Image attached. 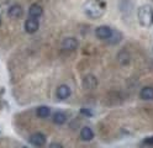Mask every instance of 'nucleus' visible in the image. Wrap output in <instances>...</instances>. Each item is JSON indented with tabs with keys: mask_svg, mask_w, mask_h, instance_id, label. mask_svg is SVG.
Segmentation results:
<instances>
[{
	"mask_svg": "<svg viewBox=\"0 0 153 148\" xmlns=\"http://www.w3.org/2000/svg\"><path fill=\"white\" fill-rule=\"evenodd\" d=\"M106 11V3L104 0H87L83 5V13L89 19L97 20L104 16Z\"/></svg>",
	"mask_w": 153,
	"mask_h": 148,
	"instance_id": "1",
	"label": "nucleus"
},
{
	"mask_svg": "<svg viewBox=\"0 0 153 148\" xmlns=\"http://www.w3.org/2000/svg\"><path fill=\"white\" fill-rule=\"evenodd\" d=\"M137 20L142 27H151L153 25V7L149 4H145L137 10Z\"/></svg>",
	"mask_w": 153,
	"mask_h": 148,
	"instance_id": "2",
	"label": "nucleus"
},
{
	"mask_svg": "<svg viewBox=\"0 0 153 148\" xmlns=\"http://www.w3.org/2000/svg\"><path fill=\"white\" fill-rule=\"evenodd\" d=\"M79 47V42L75 37H64L61 42V48L65 52H74Z\"/></svg>",
	"mask_w": 153,
	"mask_h": 148,
	"instance_id": "3",
	"label": "nucleus"
},
{
	"mask_svg": "<svg viewBox=\"0 0 153 148\" xmlns=\"http://www.w3.org/2000/svg\"><path fill=\"white\" fill-rule=\"evenodd\" d=\"M112 31L114 30L110 26L101 25V26L95 28V36H97L99 39H102V41H108L112 35Z\"/></svg>",
	"mask_w": 153,
	"mask_h": 148,
	"instance_id": "4",
	"label": "nucleus"
},
{
	"mask_svg": "<svg viewBox=\"0 0 153 148\" xmlns=\"http://www.w3.org/2000/svg\"><path fill=\"white\" fill-rule=\"evenodd\" d=\"M98 79L94 74H87L82 80V85L85 90H94L98 88Z\"/></svg>",
	"mask_w": 153,
	"mask_h": 148,
	"instance_id": "5",
	"label": "nucleus"
},
{
	"mask_svg": "<svg viewBox=\"0 0 153 148\" xmlns=\"http://www.w3.org/2000/svg\"><path fill=\"white\" fill-rule=\"evenodd\" d=\"M25 31L27 33H36L38 31V28H40V22H38V19H35V17H28L26 21H25Z\"/></svg>",
	"mask_w": 153,
	"mask_h": 148,
	"instance_id": "6",
	"label": "nucleus"
},
{
	"mask_svg": "<svg viewBox=\"0 0 153 148\" xmlns=\"http://www.w3.org/2000/svg\"><path fill=\"white\" fill-rule=\"evenodd\" d=\"M71 94H72L71 88L65 84L59 85L56 90V96H57V99H59V100H65V99H68L71 96Z\"/></svg>",
	"mask_w": 153,
	"mask_h": 148,
	"instance_id": "7",
	"label": "nucleus"
},
{
	"mask_svg": "<svg viewBox=\"0 0 153 148\" xmlns=\"http://www.w3.org/2000/svg\"><path fill=\"white\" fill-rule=\"evenodd\" d=\"M28 141H30V143L35 147H42L46 143V136L41 132H36V133L30 136V140Z\"/></svg>",
	"mask_w": 153,
	"mask_h": 148,
	"instance_id": "8",
	"label": "nucleus"
},
{
	"mask_svg": "<svg viewBox=\"0 0 153 148\" xmlns=\"http://www.w3.org/2000/svg\"><path fill=\"white\" fill-rule=\"evenodd\" d=\"M22 14H24L22 6L19 5V4L11 5L7 10V15H9V17H11V19H20L22 16Z\"/></svg>",
	"mask_w": 153,
	"mask_h": 148,
	"instance_id": "9",
	"label": "nucleus"
},
{
	"mask_svg": "<svg viewBox=\"0 0 153 148\" xmlns=\"http://www.w3.org/2000/svg\"><path fill=\"white\" fill-rule=\"evenodd\" d=\"M116 59L121 65H128L131 62V54L128 53V51H126V49H121L116 56Z\"/></svg>",
	"mask_w": 153,
	"mask_h": 148,
	"instance_id": "10",
	"label": "nucleus"
},
{
	"mask_svg": "<svg viewBox=\"0 0 153 148\" xmlns=\"http://www.w3.org/2000/svg\"><path fill=\"white\" fill-rule=\"evenodd\" d=\"M43 14V9L40 4H32L28 7V16L30 17H35V19H40Z\"/></svg>",
	"mask_w": 153,
	"mask_h": 148,
	"instance_id": "11",
	"label": "nucleus"
},
{
	"mask_svg": "<svg viewBox=\"0 0 153 148\" xmlns=\"http://www.w3.org/2000/svg\"><path fill=\"white\" fill-rule=\"evenodd\" d=\"M140 97L145 101L153 100V86H143L140 90Z\"/></svg>",
	"mask_w": 153,
	"mask_h": 148,
	"instance_id": "12",
	"label": "nucleus"
},
{
	"mask_svg": "<svg viewBox=\"0 0 153 148\" xmlns=\"http://www.w3.org/2000/svg\"><path fill=\"white\" fill-rule=\"evenodd\" d=\"M80 138L84 142H89L94 138V131L89 126H84L80 130Z\"/></svg>",
	"mask_w": 153,
	"mask_h": 148,
	"instance_id": "13",
	"label": "nucleus"
},
{
	"mask_svg": "<svg viewBox=\"0 0 153 148\" xmlns=\"http://www.w3.org/2000/svg\"><path fill=\"white\" fill-rule=\"evenodd\" d=\"M53 122L56 125H64L67 122V115L62 111H57L53 114Z\"/></svg>",
	"mask_w": 153,
	"mask_h": 148,
	"instance_id": "14",
	"label": "nucleus"
},
{
	"mask_svg": "<svg viewBox=\"0 0 153 148\" xmlns=\"http://www.w3.org/2000/svg\"><path fill=\"white\" fill-rule=\"evenodd\" d=\"M36 115L40 118H46L51 115V109L48 106H40V107H37Z\"/></svg>",
	"mask_w": 153,
	"mask_h": 148,
	"instance_id": "15",
	"label": "nucleus"
},
{
	"mask_svg": "<svg viewBox=\"0 0 153 148\" xmlns=\"http://www.w3.org/2000/svg\"><path fill=\"white\" fill-rule=\"evenodd\" d=\"M121 39H122V33L119 31V30H114L111 37L108 39V41H109L111 45H117V43L121 41Z\"/></svg>",
	"mask_w": 153,
	"mask_h": 148,
	"instance_id": "16",
	"label": "nucleus"
},
{
	"mask_svg": "<svg viewBox=\"0 0 153 148\" xmlns=\"http://www.w3.org/2000/svg\"><path fill=\"white\" fill-rule=\"evenodd\" d=\"M142 144H143V146H153V136L146 137L145 140L142 141Z\"/></svg>",
	"mask_w": 153,
	"mask_h": 148,
	"instance_id": "17",
	"label": "nucleus"
},
{
	"mask_svg": "<svg viewBox=\"0 0 153 148\" xmlns=\"http://www.w3.org/2000/svg\"><path fill=\"white\" fill-rule=\"evenodd\" d=\"M80 112H82L83 115H89V116L91 115V112L88 110V109H85V107H84V109H82V110H80Z\"/></svg>",
	"mask_w": 153,
	"mask_h": 148,
	"instance_id": "18",
	"label": "nucleus"
},
{
	"mask_svg": "<svg viewBox=\"0 0 153 148\" xmlns=\"http://www.w3.org/2000/svg\"><path fill=\"white\" fill-rule=\"evenodd\" d=\"M50 147H51V148H52V147H62V144H59V143H51Z\"/></svg>",
	"mask_w": 153,
	"mask_h": 148,
	"instance_id": "19",
	"label": "nucleus"
},
{
	"mask_svg": "<svg viewBox=\"0 0 153 148\" xmlns=\"http://www.w3.org/2000/svg\"><path fill=\"white\" fill-rule=\"evenodd\" d=\"M0 25H1V16H0Z\"/></svg>",
	"mask_w": 153,
	"mask_h": 148,
	"instance_id": "20",
	"label": "nucleus"
}]
</instances>
